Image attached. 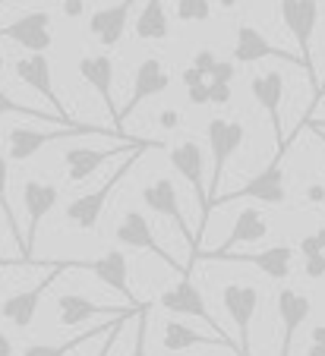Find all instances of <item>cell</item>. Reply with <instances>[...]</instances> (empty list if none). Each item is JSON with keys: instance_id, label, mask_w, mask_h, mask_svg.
Here are the masks:
<instances>
[{"instance_id": "45", "label": "cell", "mask_w": 325, "mask_h": 356, "mask_svg": "<svg viewBox=\"0 0 325 356\" xmlns=\"http://www.w3.org/2000/svg\"><path fill=\"white\" fill-rule=\"evenodd\" d=\"M316 236H319V243H322V249H325V227H319V230H316Z\"/></svg>"}, {"instance_id": "47", "label": "cell", "mask_w": 325, "mask_h": 356, "mask_svg": "<svg viewBox=\"0 0 325 356\" xmlns=\"http://www.w3.org/2000/svg\"><path fill=\"white\" fill-rule=\"evenodd\" d=\"M310 127H319V129H325V120H312Z\"/></svg>"}, {"instance_id": "44", "label": "cell", "mask_w": 325, "mask_h": 356, "mask_svg": "<svg viewBox=\"0 0 325 356\" xmlns=\"http://www.w3.org/2000/svg\"><path fill=\"white\" fill-rule=\"evenodd\" d=\"M218 3H221L224 10H234V7H240V3H244V0H218Z\"/></svg>"}, {"instance_id": "31", "label": "cell", "mask_w": 325, "mask_h": 356, "mask_svg": "<svg viewBox=\"0 0 325 356\" xmlns=\"http://www.w3.org/2000/svg\"><path fill=\"white\" fill-rule=\"evenodd\" d=\"M209 16V0H177V19L180 22H205Z\"/></svg>"}, {"instance_id": "50", "label": "cell", "mask_w": 325, "mask_h": 356, "mask_svg": "<svg viewBox=\"0 0 325 356\" xmlns=\"http://www.w3.org/2000/svg\"><path fill=\"white\" fill-rule=\"evenodd\" d=\"M0 67H3V60H0Z\"/></svg>"}, {"instance_id": "25", "label": "cell", "mask_w": 325, "mask_h": 356, "mask_svg": "<svg viewBox=\"0 0 325 356\" xmlns=\"http://www.w3.org/2000/svg\"><path fill=\"white\" fill-rule=\"evenodd\" d=\"M215 262H244V265H256L265 277L271 281H285L291 275V262H294V249L291 246H269L262 252H224Z\"/></svg>"}, {"instance_id": "40", "label": "cell", "mask_w": 325, "mask_h": 356, "mask_svg": "<svg viewBox=\"0 0 325 356\" xmlns=\"http://www.w3.org/2000/svg\"><path fill=\"white\" fill-rule=\"evenodd\" d=\"M193 104H209V82H199V86H190L187 88Z\"/></svg>"}, {"instance_id": "1", "label": "cell", "mask_w": 325, "mask_h": 356, "mask_svg": "<svg viewBox=\"0 0 325 356\" xmlns=\"http://www.w3.org/2000/svg\"><path fill=\"white\" fill-rule=\"evenodd\" d=\"M152 148H158V142H149V139H145L143 145H136L133 152L127 155V161L117 164V170L102 183V186L95 189V193H86V195H79V199L70 202V205H67V221L73 224L76 230H82V234H92V230L98 227V221H102V211H104V205H108L111 193L120 186V180L129 174V168H133V164L139 161L145 152H152Z\"/></svg>"}, {"instance_id": "8", "label": "cell", "mask_w": 325, "mask_h": 356, "mask_svg": "<svg viewBox=\"0 0 325 356\" xmlns=\"http://www.w3.org/2000/svg\"><path fill=\"white\" fill-rule=\"evenodd\" d=\"M168 161L183 180L190 183L193 195L199 199V230H196V240H203L205 234V224H209V186H205V177H203V148L196 142H180L168 152Z\"/></svg>"}, {"instance_id": "18", "label": "cell", "mask_w": 325, "mask_h": 356, "mask_svg": "<svg viewBox=\"0 0 325 356\" xmlns=\"http://www.w3.org/2000/svg\"><path fill=\"white\" fill-rule=\"evenodd\" d=\"M76 271H92L104 287L117 290L120 296H127L129 306H143V302L136 300L133 287H129V268H127V256H123L120 249H108L104 256L92 259V262H79L76 259Z\"/></svg>"}, {"instance_id": "5", "label": "cell", "mask_w": 325, "mask_h": 356, "mask_svg": "<svg viewBox=\"0 0 325 356\" xmlns=\"http://www.w3.org/2000/svg\"><path fill=\"white\" fill-rule=\"evenodd\" d=\"M246 129L237 120H209V152H212V180H209V218H212V199L221 189V177H224V164L237 155V148L244 145Z\"/></svg>"}, {"instance_id": "23", "label": "cell", "mask_w": 325, "mask_h": 356, "mask_svg": "<svg viewBox=\"0 0 325 356\" xmlns=\"http://www.w3.org/2000/svg\"><path fill=\"white\" fill-rule=\"evenodd\" d=\"M139 0H117L111 7H98L95 13L88 16V32L102 47H114L117 41L127 32V22L133 16V7Z\"/></svg>"}, {"instance_id": "12", "label": "cell", "mask_w": 325, "mask_h": 356, "mask_svg": "<svg viewBox=\"0 0 325 356\" xmlns=\"http://www.w3.org/2000/svg\"><path fill=\"white\" fill-rule=\"evenodd\" d=\"M221 300H224V309H228L234 328H237L240 356H253L250 325H253V316H256V306H259V290L253 287V284H228Z\"/></svg>"}, {"instance_id": "43", "label": "cell", "mask_w": 325, "mask_h": 356, "mask_svg": "<svg viewBox=\"0 0 325 356\" xmlns=\"http://www.w3.org/2000/svg\"><path fill=\"white\" fill-rule=\"evenodd\" d=\"M0 356H13V341L0 331Z\"/></svg>"}, {"instance_id": "6", "label": "cell", "mask_w": 325, "mask_h": 356, "mask_svg": "<svg viewBox=\"0 0 325 356\" xmlns=\"http://www.w3.org/2000/svg\"><path fill=\"white\" fill-rule=\"evenodd\" d=\"M281 152L271 158L269 168H262L250 183L237 189V193H228V195H215L212 199V211L218 205H230V202H244V199H253V202H262V205H281L287 199V189H285V170H281Z\"/></svg>"}, {"instance_id": "26", "label": "cell", "mask_w": 325, "mask_h": 356, "mask_svg": "<svg viewBox=\"0 0 325 356\" xmlns=\"http://www.w3.org/2000/svg\"><path fill=\"white\" fill-rule=\"evenodd\" d=\"M164 350L168 353H183V350H190V347H228L234 350V353L240 356V347L234 341H224V337H212V334H203V331L190 328V325H183V322H168L164 325V337H161Z\"/></svg>"}, {"instance_id": "27", "label": "cell", "mask_w": 325, "mask_h": 356, "mask_svg": "<svg viewBox=\"0 0 325 356\" xmlns=\"http://www.w3.org/2000/svg\"><path fill=\"white\" fill-rule=\"evenodd\" d=\"M136 38L139 41H164L168 38V13H164V0H145L139 16H136Z\"/></svg>"}, {"instance_id": "11", "label": "cell", "mask_w": 325, "mask_h": 356, "mask_svg": "<svg viewBox=\"0 0 325 356\" xmlns=\"http://www.w3.org/2000/svg\"><path fill=\"white\" fill-rule=\"evenodd\" d=\"M114 236H117V243H120V246H127V249H145V252H152V256L161 259L168 268H174L177 275H190V271L183 268V265H177L174 259L168 256V249L155 240V230H152V224L145 221L143 211H136V209L127 211V215L120 218V224H117Z\"/></svg>"}, {"instance_id": "32", "label": "cell", "mask_w": 325, "mask_h": 356, "mask_svg": "<svg viewBox=\"0 0 325 356\" xmlns=\"http://www.w3.org/2000/svg\"><path fill=\"white\" fill-rule=\"evenodd\" d=\"M145 341H149V306H143V309L136 312V341H133V353L129 356H149Z\"/></svg>"}, {"instance_id": "16", "label": "cell", "mask_w": 325, "mask_h": 356, "mask_svg": "<svg viewBox=\"0 0 325 356\" xmlns=\"http://www.w3.org/2000/svg\"><path fill=\"white\" fill-rule=\"evenodd\" d=\"M145 306V302H143ZM143 306H98V302L86 300L79 293H61L57 296V318H61L63 328H76V325H86L92 318H117V316H136Z\"/></svg>"}, {"instance_id": "36", "label": "cell", "mask_w": 325, "mask_h": 356, "mask_svg": "<svg viewBox=\"0 0 325 356\" xmlns=\"http://www.w3.org/2000/svg\"><path fill=\"white\" fill-rule=\"evenodd\" d=\"M234 70H237V63L218 60L215 70H212V76H209V82H234Z\"/></svg>"}, {"instance_id": "24", "label": "cell", "mask_w": 325, "mask_h": 356, "mask_svg": "<svg viewBox=\"0 0 325 356\" xmlns=\"http://www.w3.org/2000/svg\"><path fill=\"white\" fill-rule=\"evenodd\" d=\"M265 234H269L265 215L259 209H253V205H246V209L237 215L234 227H230L228 240H224L218 249H212V252H203V256H199V262H215V259L224 256V252H234V246H244V243H259Z\"/></svg>"}, {"instance_id": "39", "label": "cell", "mask_w": 325, "mask_h": 356, "mask_svg": "<svg viewBox=\"0 0 325 356\" xmlns=\"http://www.w3.org/2000/svg\"><path fill=\"white\" fill-rule=\"evenodd\" d=\"M303 271H306V277H325V252L322 256L303 259Z\"/></svg>"}, {"instance_id": "29", "label": "cell", "mask_w": 325, "mask_h": 356, "mask_svg": "<svg viewBox=\"0 0 325 356\" xmlns=\"http://www.w3.org/2000/svg\"><path fill=\"white\" fill-rule=\"evenodd\" d=\"M10 158L0 155V211H3V221H7L10 227V236L16 240V246H19V252L26 249V234L19 230V221H16L13 215V205H10Z\"/></svg>"}, {"instance_id": "34", "label": "cell", "mask_w": 325, "mask_h": 356, "mask_svg": "<svg viewBox=\"0 0 325 356\" xmlns=\"http://www.w3.org/2000/svg\"><path fill=\"white\" fill-rule=\"evenodd\" d=\"M127 318H133V316H120V318H114V325H111L108 337H104L102 350H98L95 356H111V350H114V341H117V334H120V328H123V325H127Z\"/></svg>"}, {"instance_id": "37", "label": "cell", "mask_w": 325, "mask_h": 356, "mask_svg": "<svg viewBox=\"0 0 325 356\" xmlns=\"http://www.w3.org/2000/svg\"><path fill=\"white\" fill-rule=\"evenodd\" d=\"M300 252H303V259H312V256H322L325 249H322V243H319V236L310 234L300 240Z\"/></svg>"}, {"instance_id": "15", "label": "cell", "mask_w": 325, "mask_h": 356, "mask_svg": "<svg viewBox=\"0 0 325 356\" xmlns=\"http://www.w3.org/2000/svg\"><path fill=\"white\" fill-rule=\"evenodd\" d=\"M250 92L256 98V104L269 114L271 129H275V139H278V152L285 155L287 152V142H285V127H281V98H285V76L278 70H265L259 73L256 79L250 82Z\"/></svg>"}, {"instance_id": "51", "label": "cell", "mask_w": 325, "mask_h": 356, "mask_svg": "<svg viewBox=\"0 0 325 356\" xmlns=\"http://www.w3.org/2000/svg\"><path fill=\"white\" fill-rule=\"evenodd\" d=\"M0 218H3V211H0Z\"/></svg>"}, {"instance_id": "30", "label": "cell", "mask_w": 325, "mask_h": 356, "mask_svg": "<svg viewBox=\"0 0 325 356\" xmlns=\"http://www.w3.org/2000/svg\"><path fill=\"white\" fill-rule=\"evenodd\" d=\"M7 114H19V117H32V120H41V123H61V127H76L79 120H73V117H63V114H54V111H35L29 108V104H19V101H13L3 88H0V117Z\"/></svg>"}, {"instance_id": "3", "label": "cell", "mask_w": 325, "mask_h": 356, "mask_svg": "<svg viewBox=\"0 0 325 356\" xmlns=\"http://www.w3.org/2000/svg\"><path fill=\"white\" fill-rule=\"evenodd\" d=\"M143 202L145 209H152L155 215L168 218L171 224H174L177 236H180L187 246H190V265H187V271L193 275V268H196L199 256H203V249H199V240L196 234L190 230V224H187V218H183V209H180V195H177V186L174 180H168V177H158L155 183H149V186L143 189Z\"/></svg>"}, {"instance_id": "52", "label": "cell", "mask_w": 325, "mask_h": 356, "mask_svg": "<svg viewBox=\"0 0 325 356\" xmlns=\"http://www.w3.org/2000/svg\"><path fill=\"white\" fill-rule=\"evenodd\" d=\"M0 3H3V0H0Z\"/></svg>"}, {"instance_id": "35", "label": "cell", "mask_w": 325, "mask_h": 356, "mask_svg": "<svg viewBox=\"0 0 325 356\" xmlns=\"http://www.w3.org/2000/svg\"><path fill=\"white\" fill-rule=\"evenodd\" d=\"M215 63H218V57L212 54L209 47H203V51H196V57H193V67L199 70V73H205V79L212 76V70H215Z\"/></svg>"}, {"instance_id": "48", "label": "cell", "mask_w": 325, "mask_h": 356, "mask_svg": "<svg viewBox=\"0 0 325 356\" xmlns=\"http://www.w3.org/2000/svg\"><path fill=\"white\" fill-rule=\"evenodd\" d=\"M322 86H325V79H322V82H319V92H322ZM319 92H316V95H312V98H319Z\"/></svg>"}, {"instance_id": "28", "label": "cell", "mask_w": 325, "mask_h": 356, "mask_svg": "<svg viewBox=\"0 0 325 356\" xmlns=\"http://www.w3.org/2000/svg\"><path fill=\"white\" fill-rule=\"evenodd\" d=\"M111 325H114V322L95 325V328H86V331H79L76 337H70V341H63V343H29V347L22 350V356H67V353H73V350H79L82 343L95 341V337H102V334H108Z\"/></svg>"}, {"instance_id": "22", "label": "cell", "mask_w": 325, "mask_h": 356, "mask_svg": "<svg viewBox=\"0 0 325 356\" xmlns=\"http://www.w3.org/2000/svg\"><path fill=\"white\" fill-rule=\"evenodd\" d=\"M79 76L88 88H95V95L102 98L104 108H108L111 120H114V129H117L120 111H117V104H114V60H111L108 54H88L79 60Z\"/></svg>"}, {"instance_id": "7", "label": "cell", "mask_w": 325, "mask_h": 356, "mask_svg": "<svg viewBox=\"0 0 325 356\" xmlns=\"http://www.w3.org/2000/svg\"><path fill=\"white\" fill-rule=\"evenodd\" d=\"M70 268H76V259H70V262H54L48 268V275L41 277L35 287H26V290H19V293L7 296V300L0 302V316L7 318L10 325H16V328H29V325L35 322L38 306H41V296L48 293L51 284H54L57 277H61L63 271H70Z\"/></svg>"}, {"instance_id": "9", "label": "cell", "mask_w": 325, "mask_h": 356, "mask_svg": "<svg viewBox=\"0 0 325 356\" xmlns=\"http://www.w3.org/2000/svg\"><path fill=\"white\" fill-rule=\"evenodd\" d=\"M57 199H61V189L54 183H45V180H26L22 183V209H26V249H22V259L26 265H41L32 259V249H35V236H38L41 221L54 211Z\"/></svg>"}, {"instance_id": "14", "label": "cell", "mask_w": 325, "mask_h": 356, "mask_svg": "<svg viewBox=\"0 0 325 356\" xmlns=\"http://www.w3.org/2000/svg\"><path fill=\"white\" fill-rule=\"evenodd\" d=\"M168 86H171V73L161 67V60H158V57H145V60L139 63V70H136V76H133V92H129V98L123 101L120 117H117V129L127 123V117H133V111L139 108L143 101L168 92Z\"/></svg>"}, {"instance_id": "4", "label": "cell", "mask_w": 325, "mask_h": 356, "mask_svg": "<svg viewBox=\"0 0 325 356\" xmlns=\"http://www.w3.org/2000/svg\"><path fill=\"white\" fill-rule=\"evenodd\" d=\"M281 10V22L285 29L294 35L303 57V70L312 82V95L319 92V76H316V63H312V35H316V22H319V3L316 0H278Z\"/></svg>"}, {"instance_id": "21", "label": "cell", "mask_w": 325, "mask_h": 356, "mask_svg": "<svg viewBox=\"0 0 325 356\" xmlns=\"http://www.w3.org/2000/svg\"><path fill=\"white\" fill-rule=\"evenodd\" d=\"M139 142H145V139L120 142L117 148H70L67 155H63V164H67V180L70 183H86L104 161H111L114 155H127V152H133Z\"/></svg>"}, {"instance_id": "19", "label": "cell", "mask_w": 325, "mask_h": 356, "mask_svg": "<svg viewBox=\"0 0 325 356\" xmlns=\"http://www.w3.org/2000/svg\"><path fill=\"white\" fill-rule=\"evenodd\" d=\"M230 54H234V63H259V60H265V57H275V60L303 67V57H294V54H287L285 47H275L259 29H253V26L237 29V38H234V51H230Z\"/></svg>"}, {"instance_id": "20", "label": "cell", "mask_w": 325, "mask_h": 356, "mask_svg": "<svg viewBox=\"0 0 325 356\" xmlns=\"http://www.w3.org/2000/svg\"><path fill=\"white\" fill-rule=\"evenodd\" d=\"M13 73L16 79L22 82V86L35 88V92L41 95V98L51 104V111H57V114L70 117L67 111H63V101L61 95H57L54 82H51V60L45 54H29V57H19V60L13 63Z\"/></svg>"}, {"instance_id": "33", "label": "cell", "mask_w": 325, "mask_h": 356, "mask_svg": "<svg viewBox=\"0 0 325 356\" xmlns=\"http://www.w3.org/2000/svg\"><path fill=\"white\" fill-rule=\"evenodd\" d=\"M230 82H209V104H230Z\"/></svg>"}, {"instance_id": "13", "label": "cell", "mask_w": 325, "mask_h": 356, "mask_svg": "<svg viewBox=\"0 0 325 356\" xmlns=\"http://www.w3.org/2000/svg\"><path fill=\"white\" fill-rule=\"evenodd\" d=\"M51 13L48 10H32V13L19 16V19L0 26V38H10L13 44L26 47L32 54H45L54 44V32H51Z\"/></svg>"}, {"instance_id": "10", "label": "cell", "mask_w": 325, "mask_h": 356, "mask_svg": "<svg viewBox=\"0 0 325 356\" xmlns=\"http://www.w3.org/2000/svg\"><path fill=\"white\" fill-rule=\"evenodd\" d=\"M158 306H161V309H168V312H174V316L203 318V322L209 325L218 337L230 341L228 331H221V325H218L215 318H212V312L205 309V296L199 293V287L193 284V275H180V281H177L174 287H168L161 296H158Z\"/></svg>"}, {"instance_id": "42", "label": "cell", "mask_w": 325, "mask_h": 356, "mask_svg": "<svg viewBox=\"0 0 325 356\" xmlns=\"http://www.w3.org/2000/svg\"><path fill=\"white\" fill-rule=\"evenodd\" d=\"M82 10H86V0H63V13L73 19V16H82Z\"/></svg>"}, {"instance_id": "17", "label": "cell", "mask_w": 325, "mask_h": 356, "mask_svg": "<svg viewBox=\"0 0 325 356\" xmlns=\"http://www.w3.org/2000/svg\"><path fill=\"white\" fill-rule=\"evenodd\" d=\"M278 318H281V343H278V356H291L294 350V334L303 328V322L312 312V300L294 287H285L275 300Z\"/></svg>"}, {"instance_id": "38", "label": "cell", "mask_w": 325, "mask_h": 356, "mask_svg": "<svg viewBox=\"0 0 325 356\" xmlns=\"http://www.w3.org/2000/svg\"><path fill=\"white\" fill-rule=\"evenodd\" d=\"M306 356H325V325L312 328V343H310V350H306Z\"/></svg>"}, {"instance_id": "53", "label": "cell", "mask_w": 325, "mask_h": 356, "mask_svg": "<svg viewBox=\"0 0 325 356\" xmlns=\"http://www.w3.org/2000/svg\"><path fill=\"white\" fill-rule=\"evenodd\" d=\"M0 265H3V262H0Z\"/></svg>"}, {"instance_id": "41", "label": "cell", "mask_w": 325, "mask_h": 356, "mask_svg": "<svg viewBox=\"0 0 325 356\" xmlns=\"http://www.w3.org/2000/svg\"><path fill=\"white\" fill-rule=\"evenodd\" d=\"M180 82L190 88V86H199V82H209V79H205V73H199L196 67H190V70H183L180 73Z\"/></svg>"}, {"instance_id": "2", "label": "cell", "mask_w": 325, "mask_h": 356, "mask_svg": "<svg viewBox=\"0 0 325 356\" xmlns=\"http://www.w3.org/2000/svg\"><path fill=\"white\" fill-rule=\"evenodd\" d=\"M79 136H117V139H129L120 129H98V127H86V123H76V127H63V129H32V127H13L7 133V158L10 161H29L35 158L45 145L61 139H79Z\"/></svg>"}, {"instance_id": "46", "label": "cell", "mask_w": 325, "mask_h": 356, "mask_svg": "<svg viewBox=\"0 0 325 356\" xmlns=\"http://www.w3.org/2000/svg\"><path fill=\"white\" fill-rule=\"evenodd\" d=\"M312 133H316V136H319V139H322V142H325V129H319V127H312Z\"/></svg>"}, {"instance_id": "49", "label": "cell", "mask_w": 325, "mask_h": 356, "mask_svg": "<svg viewBox=\"0 0 325 356\" xmlns=\"http://www.w3.org/2000/svg\"><path fill=\"white\" fill-rule=\"evenodd\" d=\"M322 95H325V86H322V92H319V98H322Z\"/></svg>"}]
</instances>
